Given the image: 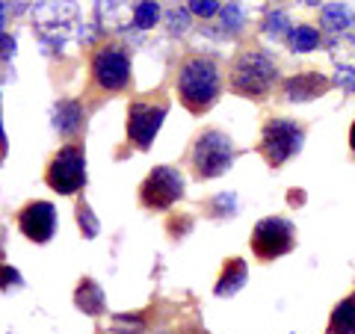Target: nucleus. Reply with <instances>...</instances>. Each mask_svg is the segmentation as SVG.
<instances>
[{"label":"nucleus","mask_w":355,"mask_h":334,"mask_svg":"<svg viewBox=\"0 0 355 334\" xmlns=\"http://www.w3.org/2000/svg\"><path fill=\"white\" fill-rule=\"evenodd\" d=\"M74 15H77V6L71 0H39L33 6V18H36V27L42 36L62 33L74 21Z\"/></svg>","instance_id":"nucleus-12"},{"label":"nucleus","mask_w":355,"mask_h":334,"mask_svg":"<svg viewBox=\"0 0 355 334\" xmlns=\"http://www.w3.org/2000/svg\"><path fill=\"white\" fill-rule=\"evenodd\" d=\"M326 334H355V290L335 305V310H331V317H329Z\"/></svg>","instance_id":"nucleus-16"},{"label":"nucleus","mask_w":355,"mask_h":334,"mask_svg":"<svg viewBox=\"0 0 355 334\" xmlns=\"http://www.w3.org/2000/svg\"><path fill=\"white\" fill-rule=\"evenodd\" d=\"M44 184L60 195H77L86 186V151L80 142H65L44 166Z\"/></svg>","instance_id":"nucleus-7"},{"label":"nucleus","mask_w":355,"mask_h":334,"mask_svg":"<svg viewBox=\"0 0 355 334\" xmlns=\"http://www.w3.org/2000/svg\"><path fill=\"white\" fill-rule=\"evenodd\" d=\"M287 27H293V24H291V18H287L282 9H272V12L263 18V33H270V36H284V33L291 36V30Z\"/></svg>","instance_id":"nucleus-22"},{"label":"nucleus","mask_w":355,"mask_h":334,"mask_svg":"<svg viewBox=\"0 0 355 334\" xmlns=\"http://www.w3.org/2000/svg\"><path fill=\"white\" fill-rule=\"evenodd\" d=\"M252 254L258 261H275L284 258L287 252L296 249V225L284 216H266L252 231Z\"/></svg>","instance_id":"nucleus-8"},{"label":"nucleus","mask_w":355,"mask_h":334,"mask_svg":"<svg viewBox=\"0 0 355 334\" xmlns=\"http://www.w3.org/2000/svg\"><path fill=\"white\" fill-rule=\"evenodd\" d=\"M331 89V80L320 71H299L291 74L287 80L282 83V98L291 104H305V101H314V98L326 95Z\"/></svg>","instance_id":"nucleus-11"},{"label":"nucleus","mask_w":355,"mask_h":334,"mask_svg":"<svg viewBox=\"0 0 355 334\" xmlns=\"http://www.w3.org/2000/svg\"><path fill=\"white\" fill-rule=\"evenodd\" d=\"M320 21H323V27L331 33H347L355 27V12L347 3H326L320 9Z\"/></svg>","instance_id":"nucleus-17"},{"label":"nucleus","mask_w":355,"mask_h":334,"mask_svg":"<svg viewBox=\"0 0 355 334\" xmlns=\"http://www.w3.org/2000/svg\"><path fill=\"white\" fill-rule=\"evenodd\" d=\"M349 148H352V154H355V121H352V128H349Z\"/></svg>","instance_id":"nucleus-26"},{"label":"nucleus","mask_w":355,"mask_h":334,"mask_svg":"<svg viewBox=\"0 0 355 334\" xmlns=\"http://www.w3.org/2000/svg\"><path fill=\"white\" fill-rule=\"evenodd\" d=\"M305 142V125L296 118H266L258 139V154L270 169H282V166L302 151Z\"/></svg>","instance_id":"nucleus-5"},{"label":"nucleus","mask_w":355,"mask_h":334,"mask_svg":"<svg viewBox=\"0 0 355 334\" xmlns=\"http://www.w3.org/2000/svg\"><path fill=\"white\" fill-rule=\"evenodd\" d=\"M157 21H160V3H154V0H139V3L133 6V27L137 30H151Z\"/></svg>","instance_id":"nucleus-19"},{"label":"nucleus","mask_w":355,"mask_h":334,"mask_svg":"<svg viewBox=\"0 0 355 334\" xmlns=\"http://www.w3.org/2000/svg\"><path fill=\"white\" fill-rule=\"evenodd\" d=\"M228 92L249 98V101H266L279 83V62L261 48H249L234 53L228 62Z\"/></svg>","instance_id":"nucleus-2"},{"label":"nucleus","mask_w":355,"mask_h":334,"mask_svg":"<svg viewBox=\"0 0 355 334\" xmlns=\"http://www.w3.org/2000/svg\"><path fill=\"white\" fill-rule=\"evenodd\" d=\"M89 83L104 95L125 92L130 86V53L125 44L104 42L89 57Z\"/></svg>","instance_id":"nucleus-4"},{"label":"nucleus","mask_w":355,"mask_h":334,"mask_svg":"<svg viewBox=\"0 0 355 334\" xmlns=\"http://www.w3.org/2000/svg\"><path fill=\"white\" fill-rule=\"evenodd\" d=\"M287 44H291L293 53H311L320 48V30L311 24H296L291 27V36H287Z\"/></svg>","instance_id":"nucleus-18"},{"label":"nucleus","mask_w":355,"mask_h":334,"mask_svg":"<svg viewBox=\"0 0 355 334\" xmlns=\"http://www.w3.org/2000/svg\"><path fill=\"white\" fill-rule=\"evenodd\" d=\"M74 213H77V225H80V234H83V237H86V240L98 237V219L92 216V210H89V204H86V202H77Z\"/></svg>","instance_id":"nucleus-21"},{"label":"nucleus","mask_w":355,"mask_h":334,"mask_svg":"<svg viewBox=\"0 0 355 334\" xmlns=\"http://www.w3.org/2000/svg\"><path fill=\"white\" fill-rule=\"evenodd\" d=\"M53 128H57L60 137L71 139L77 133L83 130V107L80 101H74V98H65L53 107Z\"/></svg>","instance_id":"nucleus-13"},{"label":"nucleus","mask_w":355,"mask_h":334,"mask_svg":"<svg viewBox=\"0 0 355 334\" xmlns=\"http://www.w3.org/2000/svg\"><path fill=\"white\" fill-rule=\"evenodd\" d=\"M219 18H222V27H225L228 33H237L243 27V6L231 0V3H225L219 9Z\"/></svg>","instance_id":"nucleus-23"},{"label":"nucleus","mask_w":355,"mask_h":334,"mask_svg":"<svg viewBox=\"0 0 355 334\" xmlns=\"http://www.w3.org/2000/svg\"><path fill=\"white\" fill-rule=\"evenodd\" d=\"M74 305L80 308L86 317H101L107 302H104V290L98 287V281L80 278V281H77V290H74Z\"/></svg>","instance_id":"nucleus-14"},{"label":"nucleus","mask_w":355,"mask_h":334,"mask_svg":"<svg viewBox=\"0 0 355 334\" xmlns=\"http://www.w3.org/2000/svg\"><path fill=\"white\" fill-rule=\"evenodd\" d=\"M184 198V175L175 166H154L139 184V204L146 210H169Z\"/></svg>","instance_id":"nucleus-9"},{"label":"nucleus","mask_w":355,"mask_h":334,"mask_svg":"<svg viewBox=\"0 0 355 334\" xmlns=\"http://www.w3.org/2000/svg\"><path fill=\"white\" fill-rule=\"evenodd\" d=\"M187 9H190L193 15H198V18H210V15L219 12L222 3L219 0H187Z\"/></svg>","instance_id":"nucleus-25"},{"label":"nucleus","mask_w":355,"mask_h":334,"mask_svg":"<svg viewBox=\"0 0 355 334\" xmlns=\"http://www.w3.org/2000/svg\"><path fill=\"white\" fill-rule=\"evenodd\" d=\"M246 261L243 258H228L225 266H222V272L216 278V287H214V293L216 296H234L243 284H246Z\"/></svg>","instance_id":"nucleus-15"},{"label":"nucleus","mask_w":355,"mask_h":334,"mask_svg":"<svg viewBox=\"0 0 355 334\" xmlns=\"http://www.w3.org/2000/svg\"><path fill=\"white\" fill-rule=\"evenodd\" d=\"M146 331V319L139 314H116L113 317V334H142Z\"/></svg>","instance_id":"nucleus-20"},{"label":"nucleus","mask_w":355,"mask_h":334,"mask_svg":"<svg viewBox=\"0 0 355 334\" xmlns=\"http://www.w3.org/2000/svg\"><path fill=\"white\" fill-rule=\"evenodd\" d=\"M166 113H169V101H166L160 92L133 98V101L128 104V121H125L130 146L137 151H148L154 137H157L160 128H163Z\"/></svg>","instance_id":"nucleus-6"},{"label":"nucleus","mask_w":355,"mask_h":334,"mask_svg":"<svg viewBox=\"0 0 355 334\" xmlns=\"http://www.w3.org/2000/svg\"><path fill=\"white\" fill-rule=\"evenodd\" d=\"M222 65L210 53H190L178 62L175 71V95L181 107L193 116H205L207 109H214V104L222 95Z\"/></svg>","instance_id":"nucleus-1"},{"label":"nucleus","mask_w":355,"mask_h":334,"mask_svg":"<svg viewBox=\"0 0 355 334\" xmlns=\"http://www.w3.org/2000/svg\"><path fill=\"white\" fill-rule=\"evenodd\" d=\"M190 9H178L172 6L169 12H166V24H169V33H187V27H190Z\"/></svg>","instance_id":"nucleus-24"},{"label":"nucleus","mask_w":355,"mask_h":334,"mask_svg":"<svg viewBox=\"0 0 355 334\" xmlns=\"http://www.w3.org/2000/svg\"><path fill=\"white\" fill-rule=\"evenodd\" d=\"M299 3H305V6H320V0H299Z\"/></svg>","instance_id":"nucleus-27"},{"label":"nucleus","mask_w":355,"mask_h":334,"mask_svg":"<svg viewBox=\"0 0 355 334\" xmlns=\"http://www.w3.org/2000/svg\"><path fill=\"white\" fill-rule=\"evenodd\" d=\"M231 163H234V142L225 130L205 128L196 133L190 146V169L196 181H214L231 169Z\"/></svg>","instance_id":"nucleus-3"},{"label":"nucleus","mask_w":355,"mask_h":334,"mask_svg":"<svg viewBox=\"0 0 355 334\" xmlns=\"http://www.w3.org/2000/svg\"><path fill=\"white\" fill-rule=\"evenodd\" d=\"M15 222H18V231L24 234L30 243H48L57 231V210H53L51 202H27L24 207L15 213Z\"/></svg>","instance_id":"nucleus-10"}]
</instances>
